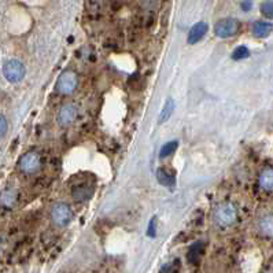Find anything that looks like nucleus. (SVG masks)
<instances>
[{"label":"nucleus","instance_id":"412c9836","mask_svg":"<svg viewBox=\"0 0 273 273\" xmlns=\"http://www.w3.org/2000/svg\"><path fill=\"white\" fill-rule=\"evenodd\" d=\"M251 6H253V0H243V3H242V8H243L244 11H249V10H251Z\"/></svg>","mask_w":273,"mask_h":273},{"label":"nucleus","instance_id":"aec40b11","mask_svg":"<svg viewBox=\"0 0 273 273\" xmlns=\"http://www.w3.org/2000/svg\"><path fill=\"white\" fill-rule=\"evenodd\" d=\"M8 129V122H7L6 117L3 114H0V139L4 136Z\"/></svg>","mask_w":273,"mask_h":273},{"label":"nucleus","instance_id":"a211bd4d","mask_svg":"<svg viewBox=\"0 0 273 273\" xmlns=\"http://www.w3.org/2000/svg\"><path fill=\"white\" fill-rule=\"evenodd\" d=\"M250 55V51L247 50V47H244V46H240L238 47L233 53H232V58L235 60H240L244 59V58H247Z\"/></svg>","mask_w":273,"mask_h":273},{"label":"nucleus","instance_id":"4be33fe9","mask_svg":"<svg viewBox=\"0 0 273 273\" xmlns=\"http://www.w3.org/2000/svg\"><path fill=\"white\" fill-rule=\"evenodd\" d=\"M149 235L151 236V238H154L155 236V218H153V220H151V222H150Z\"/></svg>","mask_w":273,"mask_h":273},{"label":"nucleus","instance_id":"f8f14e48","mask_svg":"<svg viewBox=\"0 0 273 273\" xmlns=\"http://www.w3.org/2000/svg\"><path fill=\"white\" fill-rule=\"evenodd\" d=\"M258 228L264 236L273 238V214H268L265 217H262L258 222Z\"/></svg>","mask_w":273,"mask_h":273},{"label":"nucleus","instance_id":"f3484780","mask_svg":"<svg viewBox=\"0 0 273 273\" xmlns=\"http://www.w3.org/2000/svg\"><path fill=\"white\" fill-rule=\"evenodd\" d=\"M178 147V143L177 142H169L166 143L162 149H161V158H166V157H169V155H172L176 150H177Z\"/></svg>","mask_w":273,"mask_h":273},{"label":"nucleus","instance_id":"39448f33","mask_svg":"<svg viewBox=\"0 0 273 273\" xmlns=\"http://www.w3.org/2000/svg\"><path fill=\"white\" fill-rule=\"evenodd\" d=\"M239 22L233 18H226V19H221L218 21L216 26H214V33L221 37V39H228L238 33Z\"/></svg>","mask_w":273,"mask_h":273},{"label":"nucleus","instance_id":"1a4fd4ad","mask_svg":"<svg viewBox=\"0 0 273 273\" xmlns=\"http://www.w3.org/2000/svg\"><path fill=\"white\" fill-rule=\"evenodd\" d=\"M206 32H208V24L206 22H198L188 32L187 42H188V44H196V43L201 42L203 37H205Z\"/></svg>","mask_w":273,"mask_h":273},{"label":"nucleus","instance_id":"f257e3e1","mask_svg":"<svg viewBox=\"0 0 273 273\" xmlns=\"http://www.w3.org/2000/svg\"><path fill=\"white\" fill-rule=\"evenodd\" d=\"M238 218V210L232 203H222L214 212V221L218 226H231Z\"/></svg>","mask_w":273,"mask_h":273},{"label":"nucleus","instance_id":"6e6552de","mask_svg":"<svg viewBox=\"0 0 273 273\" xmlns=\"http://www.w3.org/2000/svg\"><path fill=\"white\" fill-rule=\"evenodd\" d=\"M94 195V187L89 184H80L76 185L73 191H71V196L74 201L77 202H85V201H89Z\"/></svg>","mask_w":273,"mask_h":273},{"label":"nucleus","instance_id":"7ed1b4c3","mask_svg":"<svg viewBox=\"0 0 273 273\" xmlns=\"http://www.w3.org/2000/svg\"><path fill=\"white\" fill-rule=\"evenodd\" d=\"M51 218L54 224L58 226H66L73 220V212L69 205L66 203H56L51 209Z\"/></svg>","mask_w":273,"mask_h":273},{"label":"nucleus","instance_id":"423d86ee","mask_svg":"<svg viewBox=\"0 0 273 273\" xmlns=\"http://www.w3.org/2000/svg\"><path fill=\"white\" fill-rule=\"evenodd\" d=\"M40 166H42V158L35 151H30L28 154H25L19 161V169L26 174L36 173L40 169Z\"/></svg>","mask_w":273,"mask_h":273},{"label":"nucleus","instance_id":"ddd939ff","mask_svg":"<svg viewBox=\"0 0 273 273\" xmlns=\"http://www.w3.org/2000/svg\"><path fill=\"white\" fill-rule=\"evenodd\" d=\"M273 30V25L271 22H265V21H257L253 25V35L256 37H267L271 35Z\"/></svg>","mask_w":273,"mask_h":273},{"label":"nucleus","instance_id":"2eb2a0df","mask_svg":"<svg viewBox=\"0 0 273 273\" xmlns=\"http://www.w3.org/2000/svg\"><path fill=\"white\" fill-rule=\"evenodd\" d=\"M157 177H158V181H160L162 185H165V187H170V188L174 187L176 178H174V176H173L172 173L167 172L166 169H158V172H157Z\"/></svg>","mask_w":273,"mask_h":273},{"label":"nucleus","instance_id":"dca6fc26","mask_svg":"<svg viewBox=\"0 0 273 273\" xmlns=\"http://www.w3.org/2000/svg\"><path fill=\"white\" fill-rule=\"evenodd\" d=\"M174 111V101L173 99H167V102L165 103V106L162 109L160 115V122H165L167 119L170 118V115Z\"/></svg>","mask_w":273,"mask_h":273},{"label":"nucleus","instance_id":"9d476101","mask_svg":"<svg viewBox=\"0 0 273 273\" xmlns=\"http://www.w3.org/2000/svg\"><path fill=\"white\" fill-rule=\"evenodd\" d=\"M260 187L267 192H273V169L267 167L260 174Z\"/></svg>","mask_w":273,"mask_h":273},{"label":"nucleus","instance_id":"9b49d317","mask_svg":"<svg viewBox=\"0 0 273 273\" xmlns=\"http://www.w3.org/2000/svg\"><path fill=\"white\" fill-rule=\"evenodd\" d=\"M203 251H205V244L203 242H196L191 246L188 249V254H187V258L191 264H198L201 257H202Z\"/></svg>","mask_w":273,"mask_h":273},{"label":"nucleus","instance_id":"0eeeda50","mask_svg":"<svg viewBox=\"0 0 273 273\" xmlns=\"http://www.w3.org/2000/svg\"><path fill=\"white\" fill-rule=\"evenodd\" d=\"M78 115L77 107L74 105H65L62 106V109L59 110V114H58V119H59V124L63 125V126H67V125H71Z\"/></svg>","mask_w":273,"mask_h":273},{"label":"nucleus","instance_id":"6ab92c4d","mask_svg":"<svg viewBox=\"0 0 273 273\" xmlns=\"http://www.w3.org/2000/svg\"><path fill=\"white\" fill-rule=\"evenodd\" d=\"M261 12L264 17L273 18V1H265V3H262Z\"/></svg>","mask_w":273,"mask_h":273},{"label":"nucleus","instance_id":"4468645a","mask_svg":"<svg viewBox=\"0 0 273 273\" xmlns=\"http://www.w3.org/2000/svg\"><path fill=\"white\" fill-rule=\"evenodd\" d=\"M17 202V191L12 190H6L1 192L0 195V203L4 206V208H12L14 205Z\"/></svg>","mask_w":273,"mask_h":273},{"label":"nucleus","instance_id":"f03ea898","mask_svg":"<svg viewBox=\"0 0 273 273\" xmlns=\"http://www.w3.org/2000/svg\"><path fill=\"white\" fill-rule=\"evenodd\" d=\"M78 85L77 74L73 70H66L58 78L56 83V89L59 91L62 95H71Z\"/></svg>","mask_w":273,"mask_h":273},{"label":"nucleus","instance_id":"20e7f679","mask_svg":"<svg viewBox=\"0 0 273 273\" xmlns=\"http://www.w3.org/2000/svg\"><path fill=\"white\" fill-rule=\"evenodd\" d=\"M3 74L4 77L10 81V83H19L26 74V69L25 66L19 62V60H8L3 66Z\"/></svg>","mask_w":273,"mask_h":273}]
</instances>
